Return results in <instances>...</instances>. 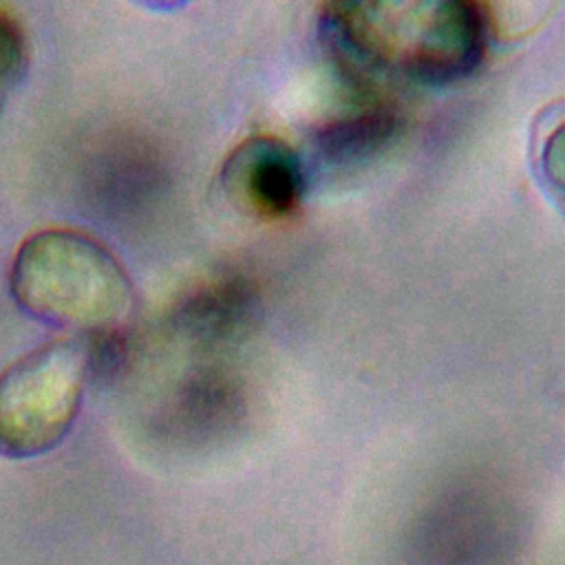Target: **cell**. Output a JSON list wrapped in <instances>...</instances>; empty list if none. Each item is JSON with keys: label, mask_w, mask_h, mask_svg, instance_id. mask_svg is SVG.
Listing matches in <instances>:
<instances>
[{"label": "cell", "mask_w": 565, "mask_h": 565, "mask_svg": "<svg viewBox=\"0 0 565 565\" xmlns=\"http://www.w3.org/2000/svg\"><path fill=\"white\" fill-rule=\"evenodd\" d=\"M31 62V40L20 13L0 2V115L22 84Z\"/></svg>", "instance_id": "obj_7"}, {"label": "cell", "mask_w": 565, "mask_h": 565, "mask_svg": "<svg viewBox=\"0 0 565 565\" xmlns=\"http://www.w3.org/2000/svg\"><path fill=\"white\" fill-rule=\"evenodd\" d=\"M221 185L243 210L260 218H285L307 192L302 157L282 139L256 135L243 139L223 161Z\"/></svg>", "instance_id": "obj_4"}, {"label": "cell", "mask_w": 565, "mask_h": 565, "mask_svg": "<svg viewBox=\"0 0 565 565\" xmlns=\"http://www.w3.org/2000/svg\"><path fill=\"white\" fill-rule=\"evenodd\" d=\"M395 128V113L384 104H371L322 124L313 135V143L324 161L349 163L377 152Z\"/></svg>", "instance_id": "obj_5"}, {"label": "cell", "mask_w": 565, "mask_h": 565, "mask_svg": "<svg viewBox=\"0 0 565 565\" xmlns=\"http://www.w3.org/2000/svg\"><path fill=\"white\" fill-rule=\"evenodd\" d=\"M320 29L358 82L450 84L470 75L488 46V18L466 0L331 2L322 7Z\"/></svg>", "instance_id": "obj_1"}, {"label": "cell", "mask_w": 565, "mask_h": 565, "mask_svg": "<svg viewBox=\"0 0 565 565\" xmlns=\"http://www.w3.org/2000/svg\"><path fill=\"white\" fill-rule=\"evenodd\" d=\"M90 351L82 338H57L0 371V457L35 459L71 433L86 395Z\"/></svg>", "instance_id": "obj_3"}, {"label": "cell", "mask_w": 565, "mask_h": 565, "mask_svg": "<svg viewBox=\"0 0 565 565\" xmlns=\"http://www.w3.org/2000/svg\"><path fill=\"white\" fill-rule=\"evenodd\" d=\"M9 289L33 320L75 333L110 331L135 305L132 280L119 258L73 227L29 234L13 254Z\"/></svg>", "instance_id": "obj_2"}, {"label": "cell", "mask_w": 565, "mask_h": 565, "mask_svg": "<svg viewBox=\"0 0 565 565\" xmlns=\"http://www.w3.org/2000/svg\"><path fill=\"white\" fill-rule=\"evenodd\" d=\"M530 161L545 194L565 210V99L543 106L536 115Z\"/></svg>", "instance_id": "obj_6"}]
</instances>
